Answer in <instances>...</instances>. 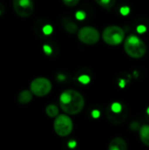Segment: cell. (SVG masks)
I'll return each mask as SVG.
<instances>
[{
    "instance_id": "9",
    "label": "cell",
    "mask_w": 149,
    "mask_h": 150,
    "mask_svg": "<svg viewBox=\"0 0 149 150\" xmlns=\"http://www.w3.org/2000/svg\"><path fill=\"white\" fill-rule=\"evenodd\" d=\"M128 149L126 141L120 137H116L111 141L109 143L110 150H126Z\"/></svg>"
},
{
    "instance_id": "6",
    "label": "cell",
    "mask_w": 149,
    "mask_h": 150,
    "mask_svg": "<svg viewBox=\"0 0 149 150\" xmlns=\"http://www.w3.org/2000/svg\"><path fill=\"white\" fill-rule=\"evenodd\" d=\"M30 90L37 97H45L51 91L52 83L46 77H37L32 81Z\"/></svg>"
},
{
    "instance_id": "22",
    "label": "cell",
    "mask_w": 149,
    "mask_h": 150,
    "mask_svg": "<svg viewBox=\"0 0 149 150\" xmlns=\"http://www.w3.org/2000/svg\"><path fill=\"white\" fill-rule=\"evenodd\" d=\"M4 7L3 6V4H0V15L4 12Z\"/></svg>"
},
{
    "instance_id": "2",
    "label": "cell",
    "mask_w": 149,
    "mask_h": 150,
    "mask_svg": "<svg viewBox=\"0 0 149 150\" xmlns=\"http://www.w3.org/2000/svg\"><path fill=\"white\" fill-rule=\"evenodd\" d=\"M124 48L130 57L135 59L143 57L147 52V46L145 42L135 35H130L126 39Z\"/></svg>"
},
{
    "instance_id": "15",
    "label": "cell",
    "mask_w": 149,
    "mask_h": 150,
    "mask_svg": "<svg viewBox=\"0 0 149 150\" xmlns=\"http://www.w3.org/2000/svg\"><path fill=\"white\" fill-rule=\"evenodd\" d=\"M38 31H40L43 35H48V34H50L52 33L53 28H52L51 25H49V24H44V25H42L40 26V28L37 29V32Z\"/></svg>"
},
{
    "instance_id": "8",
    "label": "cell",
    "mask_w": 149,
    "mask_h": 150,
    "mask_svg": "<svg viewBox=\"0 0 149 150\" xmlns=\"http://www.w3.org/2000/svg\"><path fill=\"white\" fill-rule=\"evenodd\" d=\"M12 5L17 15L22 18H27L31 16L34 10L32 0H13Z\"/></svg>"
},
{
    "instance_id": "7",
    "label": "cell",
    "mask_w": 149,
    "mask_h": 150,
    "mask_svg": "<svg viewBox=\"0 0 149 150\" xmlns=\"http://www.w3.org/2000/svg\"><path fill=\"white\" fill-rule=\"evenodd\" d=\"M99 32L92 26H83L78 31V40L86 45H94L98 42Z\"/></svg>"
},
{
    "instance_id": "4",
    "label": "cell",
    "mask_w": 149,
    "mask_h": 150,
    "mask_svg": "<svg viewBox=\"0 0 149 150\" xmlns=\"http://www.w3.org/2000/svg\"><path fill=\"white\" fill-rule=\"evenodd\" d=\"M104 41L110 46H118L125 39L124 30L118 25L107 26L103 32Z\"/></svg>"
},
{
    "instance_id": "16",
    "label": "cell",
    "mask_w": 149,
    "mask_h": 150,
    "mask_svg": "<svg viewBox=\"0 0 149 150\" xmlns=\"http://www.w3.org/2000/svg\"><path fill=\"white\" fill-rule=\"evenodd\" d=\"M62 1L68 7H74L80 2V0H62Z\"/></svg>"
},
{
    "instance_id": "20",
    "label": "cell",
    "mask_w": 149,
    "mask_h": 150,
    "mask_svg": "<svg viewBox=\"0 0 149 150\" xmlns=\"http://www.w3.org/2000/svg\"><path fill=\"white\" fill-rule=\"evenodd\" d=\"M76 16H77V18H79V19L84 18V14H83V12H81V11L77 12V13H76Z\"/></svg>"
},
{
    "instance_id": "19",
    "label": "cell",
    "mask_w": 149,
    "mask_h": 150,
    "mask_svg": "<svg viewBox=\"0 0 149 150\" xmlns=\"http://www.w3.org/2000/svg\"><path fill=\"white\" fill-rule=\"evenodd\" d=\"M92 116L94 117V118H97V117H99V115H100V112H98V111H97V110H95V111H93L92 112Z\"/></svg>"
},
{
    "instance_id": "10",
    "label": "cell",
    "mask_w": 149,
    "mask_h": 150,
    "mask_svg": "<svg viewBox=\"0 0 149 150\" xmlns=\"http://www.w3.org/2000/svg\"><path fill=\"white\" fill-rule=\"evenodd\" d=\"M32 98V92L30 91H21L19 94H18V102L19 104H22V105H25V104H28L31 102Z\"/></svg>"
},
{
    "instance_id": "1",
    "label": "cell",
    "mask_w": 149,
    "mask_h": 150,
    "mask_svg": "<svg viewBox=\"0 0 149 150\" xmlns=\"http://www.w3.org/2000/svg\"><path fill=\"white\" fill-rule=\"evenodd\" d=\"M85 105L83 95L75 90H66L60 96V106L68 115H76L82 112Z\"/></svg>"
},
{
    "instance_id": "18",
    "label": "cell",
    "mask_w": 149,
    "mask_h": 150,
    "mask_svg": "<svg viewBox=\"0 0 149 150\" xmlns=\"http://www.w3.org/2000/svg\"><path fill=\"white\" fill-rule=\"evenodd\" d=\"M43 50L47 54H52V47L48 44H45L43 46Z\"/></svg>"
},
{
    "instance_id": "21",
    "label": "cell",
    "mask_w": 149,
    "mask_h": 150,
    "mask_svg": "<svg viewBox=\"0 0 149 150\" xmlns=\"http://www.w3.org/2000/svg\"><path fill=\"white\" fill-rule=\"evenodd\" d=\"M128 8L127 7H123L122 9H121V13L122 14H124V15H126V14H127L128 13Z\"/></svg>"
},
{
    "instance_id": "17",
    "label": "cell",
    "mask_w": 149,
    "mask_h": 150,
    "mask_svg": "<svg viewBox=\"0 0 149 150\" xmlns=\"http://www.w3.org/2000/svg\"><path fill=\"white\" fill-rule=\"evenodd\" d=\"M79 81H80L81 83H83L86 84V83H88L90 81V76L83 75V76H80V77H79Z\"/></svg>"
},
{
    "instance_id": "11",
    "label": "cell",
    "mask_w": 149,
    "mask_h": 150,
    "mask_svg": "<svg viewBox=\"0 0 149 150\" xmlns=\"http://www.w3.org/2000/svg\"><path fill=\"white\" fill-rule=\"evenodd\" d=\"M140 138L144 145L149 147V125H143L140 128Z\"/></svg>"
},
{
    "instance_id": "14",
    "label": "cell",
    "mask_w": 149,
    "mask_h": 150,
    "mask_svg": "<svg viewBox=\"0 0 149 150\" xmlns=\"http://www.w3.org/2000/svg\"><path fill=\"white\" fill-rule=\"evenodd\" d=\"M95 1L97 4H99L101 7L106 10L112 9L115 5V3H116V0H95Z\"/></svg>"
},
{
    "instance_id": "24",
    "label": "cell",
    "mask_w": 149,
    "mask_h": 150,
    "mask_svg": "<svg viewBox=\"0 0 149 150\" xmlns=\"http://www.w3.org/2000/svg\"><path fill=\"white\" fill-rule=\"evenodd\" d=\"M148 114H149V108H148Z\"/></svg>"
},
{
    "instance_id": "12",
    "label": "cell",
    "mask_w": 149,
    "mask_h": 150,
    "mask_svg": "<svg viewBox=\"0 0 149 150\" xmlns=\"http://www.w3.org/2000/svg\"><path fill=\"white\" fill-rule=\"evenodd\" d=\"M63 26L66 29V31L69 33H76L78 31V27L76 24H75L72 20L68 18L63 19Z\"/></svg>"
},
{
    "instance_id": "13",
    "label": "cell",
    "mask_w": 149,
    "mask_h": 150,
    "mask_svg": "<svg viewBox=\"0 0 149 150\" xmlns=\"http://www.w3.org/2000/svg\"><path fill=\"white\" fill-rule=\"evenodd\" d=\"M46 113L48 117L50 118H55L58 116L59 113V109L57 108L56 105H48L46 107Z\"/></svg>"
},
{
    "instance_id": "3",
    "label": "cell",
    "mask_w": 149,
    "mask_h": 150,
    "mask_svg": "<svg viewBox=\"0 0 149 150\" xmlns=\"http://www.w3.org/2000/svg\"><path fill=\"white\" fill-rule=\"evenodd\" d=\"M106 117L108 120L115 125H119L124 122L128 114L127 107L120 103L115 102L112 104L111 106H109L106 109Z\"/></svg>"
},
{
    "instance_id": "23",
    "label": "cell",
    "mask_w": 149,
    "mask_h": 150,
    "mask_svg": "<svg viewBox=\"0 0 149 150\" xmlns=\"http://www.w3.org/2000/svg\"><path fill=\"white\" fill-rule=\"evenodd\" d=\"M76 145V144L75 142H69V147H70V148H74Z\"/></svg>"
},
{
    "instance_id": "5",
    "label": "cell",
    "mask_w": 149,
    "mask_h": 150,
    "mask_svg": "<svg viewBox=\"0 0 149 150\" xmlns=\"http://www.w3.org/2000/svg\"><path fill=\"white\" fill-rule=\"evenodd\" d=\"M54 129L59 136H68L73 130V122L68 115H58L55 117V120L54 122Z\"/></svg>"
}]
</instances>
